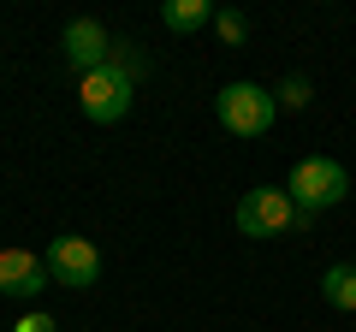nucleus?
<instances>
[{"label": "nucleus", "instance_id": "9d476101", "mask_svg": "<svg viewBox=\"0 0 356 332\" xmlns=\"http://www.w3.org/2000/svg\"><path fill=\"white\" fill-rule=\"evenodd\" d=\"M214 30H220V42H226V48H243V36H250L243 13H232V6H220V13H214Z\"/></svg>", "mask_w": 356, "mask_h": 332}, {"label": "nucleus", "instance_id": "f257e3e1", "mask_svg": "<svg viewBox=\"0 0 356 332\" xmlns=\"http://www.w3.org/2000/svg\"><path fill=\"white\" fill-rule=\"evenodd\" d=\"M285 190H291V202L303 208L309 219H315L321 208H339V202H344V190H350V172H344L332 154H309V160L291 166V184H285Z\"/></svg>", "mask_w": 356, "mask_h": 332}, {"label": "nucleus", "instance_id": "0eeeda50", "mask_svg": "<svg viewBox=\"0 0 356 332\" xmlns=\"http://www.w3.org/2000/svg\"><path fill=\"white\" fill-rule=\"evenodd\" d=\"M48 261L30 256V249H0V297H18V303H30V297L48 291Z\"/></svg>", "mask_w": 356, "mask_h": 332}, {"label": "nucleus", "instance_id": "423d86ee", "mask_svg": "<svg viewBox=\"0 0 356 332\" xmlns=\"http://www.w3.org/2000/svg\"><path fill=\"white\" fill-rule=\"evenodd\" d=\"M60 60L72 65V72H102L107 60H113V36H107V24H95V18H72L60 36Z\"/></svg>", "mask_w": 356, "mask_h": 332}, {"label": "nucleus", "instance_id": "39448f33", "mask_svg": "<svg viewBox=\"0 0 356 332\" xmlns=\"http://www.w3.org/2000/svg\"><path fill=\"white\" fill-rule=\"evenodd\" d=\"M42 261H48V279L54 285H72V291L102 285V249H95L89 238H54Z\"/></svg>", "mask_w": 356, "mask_h": 332}, {"label": "nucleus", "instance_id": "f03ea898", "mask_svg": "<svg viewBox=\"0 0 356 332\" xmlns=\"http://www.w3.org/2000/svg\"><path fill=\"white\" fill-rule=\"evenodd\" d=\"M291 226H309V214L291 202V190L255 184V190L238 202V231H243V238H285Z\"/></svg>", "mask_w": 356, "mask_h": 332}, {"label": "nucleus", "instance_id": "1a4fd4ad", "mask_svg": "<svg viewBox=\"0 0 356 332\" xmlns=\"http://www.w3.org/2000/svg\"><path fill=\"white\" fill-rule=\"evenodd\" d=\"M321 297H327L332 308H356V267H350V261L327 267V279H321Z\"/></svg>", "mask_w": 356, "mask_h": 332}, {"label": "nucleus", "instance_id": "20e7f679", "mask_svg": "<svg viewBox=\"0 0 356 332\" xmlns=\"http://www.w3.org/2000/svg\"><path fill=\"white\" fill-rule=\"evenodd\" d=\"M77 101H83V113L95 119V125H119V119L131 113V101H137V77L107 60L102 72H89L83 83H77Z\"/></svg>", "mask_w": 356, "mask_h": 332}, {"label": "nucleus", "instance_id": "f8f14e48", "mask_svg": "<svg viewBox=\"0 0 356 332\" xmlns=\"http://www.w3.org/2000/svg\"><path fill=\"white\" fill-rule=\"evenodd\" d=\"M13 332H60V320H54V315H42V308H30V315L18 320Z\"/></svg>", "mask_w": 356, "mask_h": 332}, {"label": "nucleus", "instance_id": "6e6552de", "mask_svg": "<svg viewBox=\"0 0 356 332\" xmlns=\"http://www.w3.org/2000/svg\"><path fill=\"white\" fill-rule=\"evenodd\" d=\"M214 0H166L161 6V24L172 30V36H191V30H202V24H214Z\"/></svg>", "mask_w": 356, "mask_h": 332}, {"label": "nucleus", "instance_id": "7ed1b4c3", "mask_svg": "<svg viewBox=\"0 0 356 332\" xmlns=\"http://www.w3.org/2000/svg\"><path fill=\"white\" fill-rule=\"evenodd\" d=\"M273 113H280V101H273V90H261V83H226V90L214 95V119L232 137H261V131L273 125Z\"/></svg>", "mask_w": 356, "mask_h": 332}, {"label": "nucleus", "instance_id": "9b49d317", "mask_svg": "<svg viewBox=\"0 0 356 332\" xmlns=\"http://www.w3.org/2000/svg\"><path fill=\"white\" fill-rule=\"evenodd\" d=\"M273 101L280 107H309V77H285L280 90H273Z\"/></svg>", "mask_w": 356, "mask_h": 332}]
</instances>
